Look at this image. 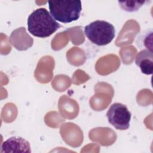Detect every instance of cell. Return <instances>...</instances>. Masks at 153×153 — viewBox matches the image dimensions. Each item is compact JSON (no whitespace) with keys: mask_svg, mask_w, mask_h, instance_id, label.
Returning a JSON list of instances; mask_svg holds the SVG:
<instances>
[{"mask_svg":"<svg viewBox=\"0 0 153 153\" xmlns=\"http://www.w3.org/2000/svg\"><path fill=\"white\" fill-rule=\"evenodd\" d=\"M1 153L30 152L29 143L22 137L13 136L8 138L1 145Z\"/></svg>","mask_w":153,"mask_h":153,"instance_id":"cell-5","label":"cell"},{"mask_svg":"<svg viewBox=\"0 0 153 153\" xmlns=\"http://www.w3.org/2000/svg\"><path fill=\"white\" fill-rule=\"evenodd\" d=\"M136 65L140 68L141 72L146 75H151L153 72V54L147 49L139 51L135 59Z\"/></svg>","mask_w":153,"mask_h":153,"instance_id":"cell-6","label":"cell"},{"mask_svg":"<svg viewBox=\"0 0 153 153\" xmlns=\"http://www.w3.org/2000/svg\"><path fill=\"white\" fill-rule=\"evenodd\" d=\"M84 34L93 44L106 45L112 42L115 35L114 26L105 20H96L84 27Z\"/></svg>","mask_w":153,"mask_h":153,"instance_id":"cell-3","label":"cell"},{"mask_svg":"<svg viewBox=\"0 0 153 153\" xmlns=\"http://www.w3.org/2000/svg\"><path fill=\"white\" fill-rule=\"evenodd\" d=\"M60 27V24L44 8L34 10L27 19V30L36 37H48Z\"/></svg>","mask_w":153,"mask_h":153,"instance_id":"cell-1","label":"cell"},{"mask_svg":"<svg viewBox=\"0 0 153 153\" xmlns=\"http://www.w3.org/2000/svg\"><path fill=\"white\" fill-rule=\"evenodd\" d=\"M48 5L51 15L60 22L71 23L80 17L81 1H49Z\"/></svg>","mask_w":153,"mask_h":153,"instance_id":"cell-2","label":"cell"},{"mask_svg":"<svg viewBox=\"0 0 153 153\" xmlns=\"http://www.w3.org/2000/svg\"><path fill=\"white\" fill-rule=\"evenodd\" d=\"M146 1H118L120 7L125 11L133 12L137 11Z\"/></svg>","mask_w":153,"mask_h":153,"instance_id":"cell-7","label":"cell"},{"mask_svg":"<svg viewBox=\"0 0 153 153\" xmlns=\"http://www.w3.org/2000/svg\"><path fill=\"white\" fill-rule=\"evenodd\" d=\"M106 117L108 122L116 129L125 130L129 128L131 114L126 105L120 103H113L109 107Z\"/></svg>","mask_w":153,"mask_h":153,"instance_id":"cell-4","label":"cell"}]
</instances>
